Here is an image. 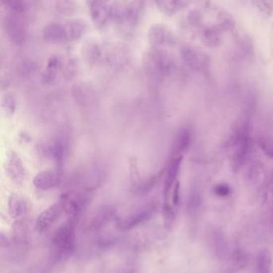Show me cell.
Instances as JSON below:
<instances>
[{
    "label": "cell",
    "mask_w": 273,
    "mask_h": 273,
    "mask_svg": "<svg viewBox=\"0 0 273 273\" xmlns=\"http://www.w3.org/2000/svg\"><path fill=\"white\" fill-rule=\"evenodd\" d=\"M143 1H112L110 2L111 20L130 31L139 23L144 9Z\"/></svg>",
    "instance_id": "obj_1"
},
{
    "label": "cell",
    "mask_w": 273,
    "mask_h": 273,
    "mask_svg": "<svg viewBox=\"0 0 273 273\" xmlns=\"http://www.w3.org/2000/svg\"><path fill=\"white\" fill-rule=\"evenodd\" d=\"M143 68L148 75L162 77L172 72L174 64L171 56L161 48H150L145 52Z\"/></svg>",
    "instance_id": "obj_2"
},
{
    "label": "cell",
    "mask_w": 273,
    "mask_h": 273,
    "mask_svg": "<svg viewBox=\"0 0 273 273\" xmlns=\"http://www.w3.org/2000/svg\"><path fill=\"white\" fill-rule=\"evenodd\" d=\"M52 240V247L59 257H70L76 246L75 229L72 219H69L60 226Z\"/></svg>",
    "instance_id": "obj_3"
},
{
    "label": "cell",
    "mask_w": 273,
    "mask_h": 273,
    "mask_svg": "<svg viewBox=\"0 0 273 273\" xmlns=\"http://www.w3.org/2000/svg\"><path fill=\"white\" fill-rule=\"evenodd\" d=\"M2 29L10 43L22 45L27 40V24L23 15L6 13L2 19Z\"/></svg>",
    "instance_id": "obj_4"
},
{
    "label": "cell",
    "mask_w": 273,
    "mask_h": 273,
    "mask_svg": "<svg viewBox=\"0 0 273 273\" xmlns=\"http://www.w3.org/2000/svg\"><path fill=\"white\" fill-rule=\"evenodd\" d=\"M104 60L112 68L121 70L130 64L132 52L127 44L114 42L104 46Z\"/></svg>",
    "instance_id": "obj_5"
},
{
    "label": "cell",
    "mask_w": 273,
    "mask_h": 273,
    "mask_svg": "<svg viewBox=\"0 0 273 273\" xmlns=\"http://www.w3.org/2000/svg\"><path fill=\"white\" fill-rule=\"evenodd\" d=\"M68 195H63L59 201L55 202L48 208L42 211L35 221V230L40 233H44L51 228L62 214L66 211Z\"/></svg>",
    "instance_id": "obj_6"
},
{
    "label": "cell",
    "mask_w": 273,
    "mask_h": 273,
    "mask_svg": "<svg viewBox=\"0 0 273 273\" xmlns=\"http://www.w3.org/2000/svg\"><path fill=\"white\" fill-rule=\"evenodd\" d=\"M40 151L56 163V168L61 170L63 163L68 153V139L64 134H59L48 143H42Z\"/></svg>",
    "instance_id": "obj_7"
},
{
    "label": "cell",
    "mask_w": 273,
    "mask_h": 273,
    "mask_svg": "<svg viewBox=\"0 0 273 273\" xmlns=\"http://www.w3.org/2000/svg\"><path fill=\"white\" fill-rule=\"evenodd\" d=\"M70 93L74 101L82 108L92 107L97 100L96 91L93 85L85 81L74 83Z\"/></svg>",
    "instance_id": "obj_8"
},
{
    "label": "cell",
    "mask_w": 273,
    "mask_h": 273,
    "mask_svg": "<svg viewBox=\"0 0 273 273\" xmlns=\"http://www.w3.org/2000/svg\"><path fill=\"white\" fill-rule=\"evenodd\" d=\"M184 62L186 64L189 68L194 71H207L208 68V57L203 52L191 47V46H183L180 50Z\"/></svg>",
    "instance_id": "obj_9"
},
{
    "label": "cell",
    "mask_w": 273,
    "mask_h": 273,
    "mask_svg": "<svg viewBox=\"0 0 273 273\" xmlns=\"http://www.w3.org/2000/svg\"><path fill=\"white\" fill-rule=\"evenodd\" d=\"M4 169L6 175L13 182L21 184L24 181L26 170L22 159L14 150H10L6 153Z\"/></svg>",
    "instance_id": "obj_10"
},
{
    "label": "cell",
    "mask_w": 273,
    "mask_h": 273,
    "mask_svg": "<svg viewBox=\"0 0 273 273\" xmlns=\"http://www.w3.org/2000/svg\"><path fill=\"white\" fill-rule=\"evenodd\" d=\"M147 39L153 48H160L164 46H171L175 42L173 33L167 25L154 23L149 27Z\"/></svg>",
    "instance_id": "obj_11"
},
{
    "label": "cell",
    "mask_w": 273,
    "mask_h": 273,
    "mask_svg": "<svg viewBox=\"0 0 273 273\" xmlns=\"http://www.w3.org/2000/svg\"><path fill=\"white\" fill-rule=\"evenodd\" d=\"M91 21L99 29H104L111 20L110 2L108 1H87Z\"/></svg>",
    "instance_id": "obj_12"
},
{
    "label": "cell",
    "mask_w": 273,
    "mask_h": 273,
    "mask_svg": "<svg viewBox=\"0 0 273 273\" xmlns=\"http://www.w3.org/2000/svg\"><path fill=\"white\" fill-rule=\"evenodd\" d=\"M81 56L87 65L95 66L104 60V46L95 38H88L82 44Z\"/></svg>",
    "instance_id": "obj_13"
},
{
    "label": "cell",
    "mask_w": 273,
    "mask_h": 273,
    "mask_svg": "<svg viewBox=\"0 0 273 273\" xmlns=\"http://www.w3.org/2000/svg\"><path fill=\"white\" fill-rule=\"evenodd\" d=\"M156 205L155 203L145 206L141 210L136 211V213L129 215L125 219L119 222L118 228L122 231H129L132 228L136 227L141 223L148 220L155 214L156 211Z\"/></svg>",
    "instance_id": "obj_14"
},
{
    "label": "cell",
    "mask_w": 273,
    "mask_h": 273,
    "mask_svg": "<svg viewBox=\"0 0 273 273\" xmlns=\"http://www.w3.org/2000/svg\"><path fill=\"white\" fill-rule=\"evenodd\" d=\"M65 58L60 55H52L48 58L45 68L41 73V81L45 84L54 83L60 72L65 70Z\"/></svg>",
    "instance_id": "obj_15"
},
{
    "label": "cell",
    "mask_w": 273,
    "mask_h": 273,
    "mask_svg": "<svg viewBox=\"0 0 273 273\" xmlns=\"http://www.w3.org/2000/svg\"><path fill=\"white\" fill-rule=\"evenodd\" d=\"M61 180V170L47 169L39 172L35 176L33 184L35 188L40 190L47 191L53 189L60 184Z\"/></svg>",
    "instance_id": "obj_16"
},
{
    "label": "cell",
    "mask_w": 273,
    "mask_h": 273,
    "mask_svg": "<svg viewBox=\"0 0 273 273\" xmlns=\"http://www.w3.org/2000/svg\"><path fill=\"white\" fill-rule=\"evenodd\" d=\"M183 156L173 158L170 162L168 169L166 172L165 180L164 183V202H170V193H172L175 184H176V179L180 173L181 164H182Z\"/></svg>",
    "instance_id": "obj_17"
},
{
    "label": "cell",
    "mask_w": 273,
    "mask_h": 273,
    "mask_svg": "<svg viewBox=\"0 0 273 273\" xmlns=\"http://www.w3.org/2000/svg\"><path fill=\"white\" fill-rule=\"evenodd\" d=\"M43 39L48 44H57L66 41L65 25L58 21H51L43 29Z\"/></svg>",
    "instance_id": "obj_18"
},
{
    "label": "cell",
    "mask_w": 273,
    "mask_h": 273,
    "mask_svg": "<svg viewBox=\"0 0 273 273\" xmlns=\"http://www.w3.org/2000/svg\"><path fill=\"white\" fill-rule=\"evenodd\" d=\"M67 42H73L80 39L87 31V23L81 18H72L64 22Z\"/></svg>",
    "instance_id": "obj_19"
},
{
    "label": "cell",
    "mask_w": 273,
    "mask_h": 273,
    "mask_svg": "<svg viewBox=\"0 0 273 273\" xmlns=\"http://www.w3.org/2000/svg\"><path fill=\"white\" fill-rule=\"evenodd\" d=\"M209 245L215 257L221 259L227 257L228 253V244L224 234L219 229L211 231L209 234Z\"/></svg>",
    "instance_id": "obj_20"
},
{
    "label": "cell",
    "mask_w": 273,
    "mask_h": 273,
    "mask_svg": "<svg viewBox=\"0 0 273 273\" xmlns=\"http://www.w3.org/2000/svg\"><path fill=\"white\" fill-rule=\"evenodd\" d=\"M191 141H192V132L190 129L187 127H183L179 129L172 143V154L174 156L173 158L181 156V154L184 153L189 149Z\"/></svg>",
    "instance_id": "obj_21"
},
{
    "label": "cell",
    "mask_w": 273,
    "mask_h": 273,
    "mask_svg": "<svg viewBox=\"0 0 273 273\" xmlns=\"http://www.w3.org/2000/svg\"><path fill=\"white\" fill-rule=\"evenodd\" d=\"M248 257L241 249H237L230 255L225 265H223V273H239L248 265Z\"/></svg>",
    "instance_id": "obj_22"
},
{
    "label": "cell",
    "mask_w": 273,
    "mask_h": 273,
    "mask_svg": "<svg viewBox=\"0 0 273 273\" xmlns=\"http://www.w3.org/2000/svg\"><path fill=\"white\" fill-rule=\"evenodd\" d=\"M29 209V203L22 195L12 193L8 201V213L12 219H18L26 215Z\"/></svg>",
    "instance_id": "obj_23"
},
{
    "label": "cell",
    "mask_w": 273,
    "mask_h": 273,
    "mask_svg": "<svg viewBox=\"0 0 273 273\" xmlns=\"http://www.w3.org/2000/svg\"><path fill=\"white\" fill-rule=\"evenodd\" d=\"M155 5L157 6L161 12L164 15H173L179 10H181L189 4L187 1H172V0H165V1H155Z\"/></svg>",
    "instance_id": "obj_24"
},
{
    "label": "cell",
    "mask_w": 273,
    "mask_h": 273,
    "mask_svg": "<svg viewBox=\"0 0 273 273\" xmlns=\"http://www.w3.org/2000/svg\"><path fill=\"white\" fill-rule=\"evenodd\" d=\"M273 258L268 249H263L258 253L255 265V273H271Z\"/></svg>",
    "instance_id": "obj_25"
},
{
    "label": "cell",
    "mask_w": 273,
    "mask_h": 273,
    "mask_svg": "<svg viewBox=\"0 0 273 273\" xmlns=\"http://www.w3.org/2000/svg\"><path fill=\"white\" fill-rule=\"evenodd\" d=\"M201 40L207 47L215 48L220 44V34L213 27H207L202 31Z\"/></svg>",
    "instance_id": "obj_26"
},
{
    "label": "cell",
    "mask_w": 273,
    "mask_h": 273,
    "mask_svg": "<svg viewBox=\"0 0 273 273\" xmlns=\"http://www.w3.org/2000/svg\"><path fill=\"white\" fill-rule=\"evenodd\" d=\"M1 4L6 9V12L15 14V15H23L28 9L27 2H25L23 0L2 1Z\"/></svg>",
    "instance_id": "obj_27"
},
{
    "label": "cell",
    "mask_w": 273,
    "mask_h": 273,
    "mask_svg": "<svg viewBox=\"0 0 273 273\" xmlns=\"http://www.w3.org/2000/svg\"><path fill=\"white\" fill-rule=\"evenodd\" d=\"M201 202L202 201H201V194L197 190L191 191L188 203H187V209H188L189 215L191 216L197 215L199 210L201 208Z\"/></svg>",
    "instance_id": "obj_28"
},
{
    "label": "cell",
    "mask_w": 273,
    "mask_h": 273,
    "mask_svg": "<svg viewBox=\"0 0 273 273\" xmlns=\"http://www.w3.org/2000/svg\"><path fill=\"white\" fill-rule=\"evenodd\" d=\"M2 109L6 116H12L15 114L16 110V100L14 95L9 92H6L1 98Z\"/></svg>",
    "instance_id": "obj_29"
},
{
    "label": "cell",
    "mask_w": 273,
    "mask_h": 273,
    "mask_svg": "<svg viewBox=\"0 0 273 273\" xmlns=\"http://www.w3.org/2000/svg\"><path fill=\"white\" fill-rule=\"evenodd\" d=\"M14 238L16 244H26L27 241V226L23 223V219H18L14 224Z\"/></svg>",
    "instance_id": "obj_30"
},
{
    "label": "cell",
    "mask_w": 273,
    "mask_h": 273,
    "mask_svg": "<svg viewBox=\"0 0 273 273\" xmlns=\"http://www.w3.org/2000/svg\"><path fill=\"white\" fill-rule=\"evenodd\" d=\"M163 215H164V224L166 228H172V224L176 219V209L172 207V204L170 202H164Z\"/></svg>",
    "instance_id": "obj_31"
},
{
    "label": "cell",
    "mask_w": 273,
    "mask_h": 273,
    "mask_svg": "<svg viewBox=\"0 0 273 273\" xmlns=\"http://www.w3.org/2000/svg\"><path fill=\"white\" fill-rule=\"evenodd\" d=\"M56 8L57 11L62 14V15H70L76 10V2L74 1H67V0H62V1H56Z\"/></svg>",
    "instance_id": "obj_32"
},
{
    "label": "cell",
    "mask_w": 273,
    "mask_h": 273,
    "mask_svg": "<svg viewBox=\"0 0 273 273\" xmlns=\"http://www.w3.org/2000/svg\"><path fill=\"white\" fill-rule=\"evenodd\" d=\"M130 180L133 188L138 189L141 183L140 176H139V169H138V164H137L136 158L135 156L130 159Z\"/></svg>",
    "instance_id": "obj_33"
},
{
    "label": "cell",
    "mask_w": 273,
    "mask_h": 273,
    "mask_svg": "<svg viewBox=\"0 0 273 273\" xmlns=\"http://www.w3.org/2000/svg\"><path fill=\"white\" fill-rule=\"evenodd\" d=\"M254 4L257 5L259 10L262 11L265 15H272L273 12V2H268V1H257L253 2Z\"/></svg>",
    "instance_id": "obj_34"
},
{
    "label": "cell",
    "mask_w": 273,
    "mask_h": 273,
    "mask_svg": "<svg viewBox=\"0 0 273 273\" xmlns=\"http://www.w3.org/2000/svg\"><path fill=\"white\" fill-rule=\"evenodd\" d=\"M214 193L218 197H227L231 193V189L227 184H219L214 188Z\"/></svg>",
    "instance_id": "obj_35"
},
{
    "label": "cell",
    "mask_w": 273,
    "mask_h": 273,
    "mask_svg": "<svg viewBox=\"0 0 273 273\" xmlns=\"http://www.w3.org/2000/svg\"><path fill=\"white\" fill-rule=\"evenodd\" d=\"M180 201V183L179 181L175 184L172 192V205L175 209H177Z\"/></svg>",
    "instance_id": "obj_36"
},
{
    "label": "cell",
    "mask_w": 273,
    "mask_h": 273,
    "mask_svg": "<svg viewBox=\"0 0 273 273\" xmlns=\"http://www.w3.org/2000/svg\"><path fill=\"white\" fill-rule=\"evenodd\" d=\"M188 21L192 27H198L199 23H201V14L198 10L193 9L191 10L188 15Z\"/></svg>",
    "instance_id": "obj_37"
},
{
    "label": "cell",
    "mask_w": 273,
    "mask_h": 273,
    "mask_svg": "<svg viewBox=\"0 0 273 273\" xmlns=\"http://www.w3.org/2000/svg\"><path fill=\"white\" fill-rule=\"evenodd\" d=\"M261 147L267 155L273 157V146L268 139H263L261 141Z\"/></svg>",
    "instance_id": "obj_38"
},
{
    "label": "cell",
    "mask_w": 273,
    "mask_h": 273,
    "mask_svg": "<svg viewBox=\"0 0 273 273\" xmlns=\"http://www.w3.org/2000/svg\"><path fill=\"white\" fill-rule=\"evenodd\" d=\"M20 137L22 138V139H23L24 142H27V141H30L31 140V138H30L29 136L28 135L26 134L25 133H20Z\"/></svg>",
    "instance_id": "obj_39"
}]
</instances>
